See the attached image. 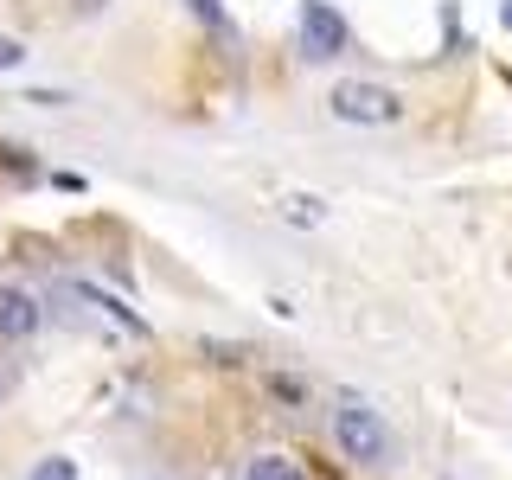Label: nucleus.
<instances>
[{
  "instance_id": "9",
  "label": "nucleus",
  "mask_w": 512,
  "mask_h": 480,
  "mask_svg": "<svg viewBox=\"0 0 512 480\" xmlns=\"http://www.w3.org/2000/svg\"><path fill=\"white\" fill-rule=\"evenodd\" d=\"M32 480H77V461L52 455V461H39V468H32Z\"/></svg>"
},
{
  "instance_id": "5",
  "label": "nucleus",
  "mask_w": 512,
  "mask_h": 480,
  "mask_svg": "<svg viewBox=\"0 0 512 480\" xmlns=\"http://www.w3.org/2000/svg\"><path fill=\"white\" fill-rule=\"evenodd\" d=\"M64 295H71V301H84V308H96V314H103L116 333H135V340H148V320H141L135 308H122L116 295H103V288H90V282H71Z\"/></svg>"
},
{
  "instance_id": "6",
  "label": "nucleus",
  "mask_w": 512,
  "mask_h": 480,
  "mask_svg": "<svg viewBox=\"0 0 512 480\" xmlns=\"http://www.w3.org/2000/svg\"><path fill=\"white\" fill-rule=\"evenodd\" d=\"M282 218L288 224H327V199H314V192H282Z\"/></svg>"
},
{
  "instance_id": "1",
  "label": "nucleus",
  "mask_w": 512,
  "mask_h": 480,
  "mask_svg": "<svg viewBox=\"0 0 512 480\" xmlns=\"http://www.w3.org/2000/svg\"><path fill=\"white\" fill-rule=\"evenodd\" d=\"M333 442H340L346 461H365V468L391 455V436H384L378 410L365 404V397H340V404H333Z\"/></svg>"
},
{
  "instance_id": "2",
  "label": "nucleus",
  "mask_w": 512,
  "mask_h": 480,
  "mask_svg": "<svg viewBox=\"0 0 512 480\" xmlns=\"http://www.w3.org/2000/svg\"><path fill=\"white\" fill-rule=\"evenodd\" d=\"M327 109L340 122H359V128H397V122H404V96H397L391 84H365V77L340 84L327 96Z\"/></svg>"
},
{
  "instance_id": "8",
  "label": "nucleus",
  "mask_w": 512,
  "mask_h": 480,
  "mask_svg": "<svg viewBox=\"0 0 512 480\" xmlns=\"http://www.w3.org/2000/svg\"><path fill=\"white\" fill-rule=\"evenodd\" d=\"M192 7V20H205L212 32H231V20H224V0H186Z\"/></svg>"
},
{
  "instance_id": "11",
  "label": "nucleus",
  "mask_w": 512,
  "mask_h": 480,
  "mask_svg": "<svg viewBox=\"0 0 512 480\" xmlns=\"http://www.w3.org/2000/svg\"><path fill=\"white\" fill-rule=\"evenodd\" d=\"M500 20H506V26H512V0H500Z\"/></svg>"
},
{
  "instance_id": "10",
  "label": "nucleus",
  "mask_w": 512,
  "mask_h": 480,
  "mask_svg": "<svg viewBox=\"0 0 512 480\" xmlns=\"http://www.w3.org/2000/svg\"><path fill=\"white\" fill-rule=\"evenodd\" d=\"M20 64H26V45L13 32H0V71H20Z\"/></svg>"
},
{
  "instance_id": "4",
  "label": "nucleus",
  "mask_w": 512,
  "mask_h": 480,
  "mask_svg": "<svg viewBox=\"0 0 512 480\" xmlns=\"http://www.w3.org/2000/svg\"><path fill=\"white\" fill-rule=\"evenodd\" d=\"M39 320H45V308H39V295H32V288L0 282V340H32V333H39Z\"/></svg>"
},
{
  "instance_id": "7",
  "label": "nucleus",
  "mask_w": 512,
  "mask_h": 480,
  "mask_svg": "<svg viewBox=\"0 0 512 480\" xmlns=\"http://www.w3.org/2000/svg\"><path fill=\"white\" fill-rule=\"evenodd\" d=\"M244 480H308V474H301V461H288V455H256L244 468Z\"/></svg>"
},
{
  "instance_id": "3",
  "label": "nucleus",
  "mask_w": 512,
  "mask_h": 480,
  "mask_svg": "<svg viewBox=\"0 0 512 480\" xmlns=\"http://www.w3.org/2000/svg\"><path fill=\"white\" fill-rule=\"evenodd\" d=\"M346 45H352L346 13L327 7V0H301V52H308L314 64H327V58H340Z\"/></svg>"
}]
</instances>
